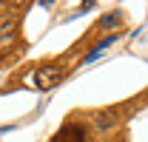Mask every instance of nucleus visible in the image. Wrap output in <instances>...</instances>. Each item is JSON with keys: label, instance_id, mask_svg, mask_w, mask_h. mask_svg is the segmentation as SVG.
Returning a JSON list of instances; mask_svg holds the SVG:
<instances>
[{"label": "nucleus", "instance_id": "nucleus-1", "mask_svg": "<svg viewBox=\"0 0 148 142\" xmlns=\"http://www.w3.org/2000/svg\"><path fill=\"white\" fill-rule=\"evenodd\" d=\"M63 74H66V71L60 68V66H51V63H49V66H40V68L32 74V85L40 88V91H49V88H54L57 83L63 80Z\"/></svg>", "mask_w": 148, "mask_h": 142}, {"label": "nucleus", "instance_id": "nucleus-2", "mask_svg": "<svg viewBox=\"0 0 148 142\" xmlns=\"http://www.w3.org/2000/svg\"><path fill=\"white\" fill-rule=\"evenodd\" d=\"M14 34H17V23H14V17H6L0 23V54H6L14 46Z\"/></svg>", "mask_w": 148, "mask_h": 142}, {"label": "nucleus", "instance_id": "nucleus-3", "mask_svg": "<svg viewBox=\"0 0 148 142\" xmlns=\"http://www.w3.org/2000/svg\"><path fill=\"white\" fill-rule=\"evenodd\" d=\"M88 137V131H86V125H77V122H69L60 134L54 137V142H86Z\"/></svg>", "mask_w": 148, "mask_h": 142}, {"label": "nucleus", "instance_id": "nucleus-4", "mask_svg": "<svg viewBox=\"0 0 148 142\" xmlns=\"http://www.w3.org/2000/svg\"><path fill=\"white\" fill-rule=\"evenodd\" d=\"M114 125H117V114H114V111H97V114H94V131L106 134Z\"/></svg>", "mask_w": 148, "mask_h": 142}, {"label": "nucleus", "instance_id": "nucleus-5", "mask_svg": "<svg viewBox=\"0 0 148 142\" xmlns=\"http://www.w3.org/2000/svg\"><path fill=\"white\" fill-rule=\"evenodd\" d=\"M120 23H123V14H120V12H111L108 17L100 20V26H103V29H114V26H120Z\"/></svg>", "mask_w": 148, "mask_h": 142}, {"label": "nucleus", "instance_id": "nucleus-6", "mask_svg": "<svg viewBox=\"0 0 148 142\" xmlns=\"http://www.w3.org/2000/svg\"><path fill=\"white\" fill-rule=\"evenodd\" d=\"M114 40H117V37H106V40H103V43H100V46H97V48H94V51L88 54V57H86L83 63H94V60H97V54H100V51H106V46H111Z\"/></svg>", "mask_w": 148, "mask_h": 142}, {"label": "nucleus", "instance_id": "nucleus-7", "mask_svg": "<svg viewBox=\"0 0 148 142\" xmlns=\"http://www.w3.org/2000/svg\"><path fill=\"white\" fill-rule=\"evenodd\" d=\"M3 3H9V6H23L26 0H3Z\"/></svg>", "mask_w": 148, "mask_h": 142}]
</instances>
